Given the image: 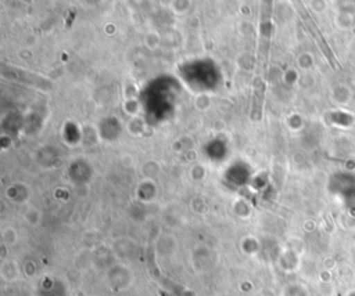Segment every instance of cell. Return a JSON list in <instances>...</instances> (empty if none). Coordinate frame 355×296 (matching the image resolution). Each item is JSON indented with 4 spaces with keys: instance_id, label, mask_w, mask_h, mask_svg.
<instances>
[{
    "instance_id": "cell-1",
    "label": "cell",
    "mask_w": 355,
    "mask_h": 296,
    "mask_svg": "<svg viewBox=\"0 0 355 296\" xmlns=\"http://www.w3.org/2000/svg\"><path fill=\"white\" fill-rule=\"evenodd\" d=\"M270 1H265L261 8V22H259V41H258V55H257V76L263 80L265 69L268 65V54L270 44Z\"/></svg>"
}]
</instances>
